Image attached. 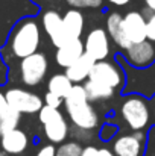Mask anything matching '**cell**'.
<instances>
[{"label":"cell","mask_w":155,"mask_h":156,"mask_svg":"<svg viewBox=\"0 0 155 156\" xmlns=\"http://www.w3.org/2000/svg\"><path fill=\"white\" fill-rule=\"evenodd\" d=\"M43 44V27L37 17L21 18L11 29L5 44L0 47L3 61L11 68L18 61L40 52Z\"/></svg>","instance_id":"6da1fadb"},{"label":"cell","mask_w":155,"mask_h":156,"mask_svg":"<svg viewBox=\"0 0 155 156\" xmlns=\"http://www.w3.org/2000/svg\"><path fill=\"white\" fill-rule=\"evenodd\" d=\"M64 111L68 117L73 129L82 132H94L101 127V117L87 97L82 85H73L70 93L64 99Z\"/></svg>","instance_id":"7a4b0ae2"},{"label":"cell","mask_w":155,"mask_h":156,"mask_svg":"<svg viewBox=\"0 0 155 156\" xmlns=\"http://www.w3.org/2000/svg\"><path fill=\"white\" fill-rule=\"evenodd\" d=\"M113 59L120 64L125 71V87L122 90V96L137 94L151 100L155 97V62L148 68H134L131 67L120 52L114 53Z\"/></svg>","instance_id":"3957f363"},{"label":"cell","mask_w":155,"mask_h":156,"mask_svg":"<svg viewBox=\"0 0 155 156\" xmlns=\"http://www.w3.org/2000/svg\"><path fill=\"white\" fill-rule=\"evenodd\" d=\"M119 115L131 132H148L152 126V108L143 96L126 94L122 96Z\"/></svg>","instance_id":"277c9868"},{"label":"cell","mask_w":155,"mask_h":156,"mask_svg":"<svg viewBox=\"0 0 155 156\" xmlns=\"http://www.w3.org/2000/svg\"><path fill=\"white\" fill-rule=\"evenodd\" d=\"M40 12L41 9L31 0H0V47L17 21L26 17H37Z\"/></svg>","instance_id":"5b68a950"},{"label":"cell","mask_w":155,"mask_h":156,"mask_svg":"<svg viewBox=\"0 0 155 156\" xmlns=\"http://www.w3.org/2000/svg\"><path fill=\"white\" fill-rule=\"evenodd\" d=\"M17 80L28 88L41 85L49 71V58L44 52H37L15 64Z\"/></svg>","instance_id":"8992f818"},{"label":"cell","mask_w":155,"mask_h":156,"mask_svg":"<svg viewBox=\"0 0 155 156\" xmlns=\"http://www.w3.org/2000/svg\"><path fill=\"white\" fill-rule=\"evenodd\" d=\"M38 121L43 127V133L50 144H62L70 135V124L65 114L59 109L43 106L38 112Z\"/></svg>","instance_id":"52a82bcc"},{"label":"cell","mask_w":155,"mask_h":156,"mask_svg":"<svg viewBox=\"0 0 155 156\" xmlns=\"http://www.w3.org/2000/svg\"><path fill=\"white\" fill-rule=\"evenodd\" d=\"M88 79L99 82L102 85H106L119 93H122V90L125 87V71L120 67V64L116 62L114 59L113 61L105 59V61L94 62Z\"/></svg>","instance_id":"ba28073f"},{"label":"cell","mask_w":155,"mask_h":156,"mask_svg":"<svg viewBox=\"0 0 155 156\" xmlns=\"http://www.w3.org/2000/svg\"><path fill=\"white\" fill-rule=\"evenodd\" d=\"M6 96V102L8 106H11L12 109L18 111L21 115L23 114H38L41 111V108L44 106L43 97H40L37 93L29 91L26 88L21 87H9L5 91Z\"/></svg>","instance_id":"9c48e42d"},{"label":"cell","mask_w":155,"mask_h":156,"mask_svg":"<svg viewBox=\"0 0 155 156\" xmlns=\"http://www.w3.org/2000/svg\"><path fill=\"white\" fill-rule=\"evenodd\" d=\"M113 50V41L103 27H93L84 38V53L88 55L94 62L105 61Z\"/></svg>","instance_id":"30bf717a"},{"label":"cell","mask_w":155,"mask_h":156,"mask_svg":"<svg viewBox=\"0 0 155 156\" xmlns=\"http://www.w3.org/2000/svg\"><path fill=\"white\" fill-rule=\"evenodd\" d=\"M122 37L126 49L146 40V17L142 14V11H128L123 14Z\"/></svg>","instance_id":"8fae6325"},{"label":"cell","mask_w":155,"mask_h":156,"mask_svg":"<svg viewBox=\"0 0 155 156\" xmlns=\"http://www.w3.org/2000/svg\"><path fill=\"white\" fill-rule=\"evenodd\" d=\"M146 146V132H129L117 135L113 140V152L116 156H143Z\"/></svg>","instance_id":"7c38bea8"},{"label":"cell","mask_w":155,"mask_h":156,"mask_svg":"<svg viewBox=\"0 0 155 156\" xmlns=\"http://www.w3.org/2000/svg\"><path fill=\"white\" fill-rule=\"evenodd\" d=\"M40 14H41L40 23H41L43 32L47 35L52 46L55 49H58L59 46H62L67 41V37L64 32V24H62V15L56 9H44Z\"/></svg>","instance_id":"4fadbf2b"},{"label":"cell","mask_w":155,"mask_h":156,"mask_svg":"<svg viewBox=\"0 0 155 156\" xmlns=\"http://www.w3.org/2000/svg\"><path fill=\"white\" fill-rule=\"evenodd\" d=\"M120 55L134 68H148L155 62V43L145 40L138 44H132Z\"/></svg>","instance_id":"5bb4252c"},{"label":"cell","mask_w":155,"mask_h":156,"mask_svg":"<svg viewBox=\"0 0 155 156\" xmlns=\"http://www.w3.org/2000/svg\"><path fill=\"white\" fill-rule=\"evenodd\" d=\"M29 135L23 129H14L5 135H0V147L2 152L11 156H18L24 153L29 147Z\"/></svg>","instance_id":"9a60e30c"},{"label":"cell","mask_w":155,"mask_h":156,"mask_svg":"<svg viewBox=\"0 0 155 156\" xmlns=\"http://www.w3.org/2000/svg\"><path fill=\"white\" fill-rule=\"evenodd\" d=\"M84 55V41L81 38L67 40L62 46H59L55 52V64L61 68H67L75 64Z\"/></svg>","instance_id":"2e32d148"},{"label":"cell","mask_w":155,"mask_h":156,"mask_svg":"<svg viewBox=\"0 0 155 156\" xmlns=\"http://www.w3.org/2000/svg\"><path fill=\"white\" fill-rule=\"evenodd\" d=\"M62 24L67 40L81 38L85 30V15L82 14L81 9L68 8L62 14Z\"/></svg>","instance_id":"e0dca14e"},{"label":"cell","mask_w":155,"mask_h":156,"mask_svg":"<svg viewBox=\"0 0 155 156\" xmlns=\"http://www.w3.org/2000/svg\"><path fill=\"white\" fill-rule=\"evenodd\" d=\"M93 65H94V61L88 55L84 53L75 64H72L70 67H67L64 70V74L72 80L73 85H82L85 80H88Z\"/></svg>","instance_id":"ac0fdd59"},{"label":"cell","mask_w":155,"mask_h":156,"mask_svg":"<svg viewBox=\"0 0 155 156\" xmlns=\"http://www.w3.org/2000/svg\"><path fill=\"white\" fill-rule=\"evenodd\" d=\"M122 20H123V15L117 11H111L105 18V30L109 35L111 41L120 49L119 52L126 49V44L122 37Z\"/></svg>","instance_id":"d6986e66"},{"label":"cell","mask_w":155,"mask_h":156,"mask_svg":"<svg viewBox=\"0 0 155 156\" xmlns=\"http://www.w3.org/2000/svg\"><path fill=\"white\" fill-rule=\"evenodd\" d=\"M85 93H87V97L91 103H103V102H109L114 96H116V90L102 85L99 82H94V80H85L82 83Z\"/></svg>","instance_id":"ffe728a7"},{"label":"cell","mask_w":155,"mask_h":156,"mask_svg":"<svg viewBox=\"0 0 155 156\" xmlns=\"http://www.w3.org/2000/svg\"><path fill=\"white\" fill-rule=\"evenodd\" d=\"M72 88H73V83L64 73H56L50 76V79L47 80V91L59 96L61 99H65V96L70 93Z\"/></svg>","instance_id":"44dd1931"},{"label":"cell","mask_w":155,"mask_h":156,"mask_svg":"<svg viewBox=\"0 0 155 156\" xmlns=\"http://www.w3.org/2000/svg\"><path fill=\"white\" fill-rule=\"evenodd\" d=\"M21 120V114L11 106H8L2 114H0V135H5L14 129H18Z\"/></svg>","instance_id":"7402d4cb"},{"label":"cell","mask_w":155,"mask_h":156,"mask_svg":"<svg viewBox=\"0 0 155 156\" xmlns=\"http://www.w3.org/2000/svg\"><path fill=\"white\" fill-rule=\"evenodd\" d=\"M82 149V144L76 140L65 141L56 147V156H81Z\"/></svg>","instance_id":"603a6c76"},{"label":"cell","mask_w":155,"mask_h":156,"mask_svg":"<svg viewBox=\"0 0 155 156\" xmlns=\"http://www.w3.org/2000/svg\"><path fill=\"white\" fill-rule=\"evenodd\" d=\"M120 132V127L117 123L114 121H105L103 124H101L99 127V140L103 143H108V141H113Z\"/></svg>","instance_id":"cb8c5ba5"},{"label":"cell","mask_w":155,"mask_h":156,"mask_svg":"<svg viewBox=\"0 0 155 156\" xmlns=\"http://www.w3.org/2000/svg\"><path fill=\"white\" fill-rule=\"evenodd\" d=\"M70 8L76 9H102L105 0H64Z\"/></svg>","instance_id":"d4e9b609"},{"label":"cell","mask_w":155,"mask_h":156,"mask_svg":"<svg viewBox=\"0 0 155 156\" xmlns=\"http://www.w3.org/2000/svg\"><path fill=\"white\" fill-rule=\"evenodd\" d=\"M143 156H155V124H152L146 132V146Z\"/></svg>","instance_id":"484cf974"},{"label":"cell","mask_w":155,"mask_h":156,"mask_svg":"<svg viewBox=\"0 0 155 156\" xmlns=\"http://www.w3.org/2000/svg\"><path fill=\"white\" fill-rule=\"evenodd\" d=\"M43 102H44L46 106L53 108V109H59L61 106H64V99H61L59 96H56V94H53V93H49V91L44 94Z\"/></svg>","instance_id":"4316f807"},{"label":"cell","mask_w":155,"mask_h":156,"mask_svg":"<svg viewBox=\"0 0 155 156\" xmlns=\"http://www.w3.org/2000/svg\"><path fill=\"white\" fill-rule=\"evenodd\" d=\"M146 40L155 43V14L146 17Z\"/></svg>","instance_id":"83f0119b"},{"label":"cell","mask_w":155,"mask_h":156,"mask_svg":"<svg viewBox=\"0 0 155 156\" xmlns=\"http://www.w3.org/2000/svg\"><path fill=\"white\" fill-rule=\"evenodd\" d=\"M9 82V67L8 64L3 61L2 53H0V87L6 85Z\"/></svg>","instance_id":"f1b7e54d"},{"label":"cell","mask_w":155,"mask_h":156,"mask_svg":"<svg viewBox=\"0 0 155 156\" xmlns=\"http://www.w3.org/2000/svg\"><path fill=\"white\" fill-rule=\"evenodd\" d=\"M35 156H56V147L53 144H44L43 147H40V150L35 153Z\"/></svg>","instance_id":"f546056e"},{"label":"cell","mask_w":155,"mask_h":156,"mask_svg":"<svg viewBox=\"0 0 155 156\" xmlns=\"http://www.w3.org/2000/svg\"><path fill=\"white\" fill-rule=\"evenodd\" d=\"M81 156H99V149L96 147V146H85L84 149H82V153Z\"/></svg>","instance_id":"4dcf8cb0"},{"label":"cell","mask_w":155,"mask_h":156,"mask_svg":"<svg viewBox=\"0 0 155 156\" xmlns=\"http://www.w3.org/2000/svg\"><path fill=\"white\" fill-rule=\"evenodd\" d=\"M106 3H109L111 6H116V8H123V6H128L132 0H105Z\"/></svg>","instance_id":"1f68e13d"},{"label":"cell","mask_w":155,"mask_h":156,"mask_svg":"<svg viewBox=\"0 0 155 156\" xmlns=\"http://www.w3.org/2000/svg\"><path fill=\"white\" fill-rule=\"evenodd\" d=\"M32 3H35L40 9H43L46 5H53V3H58L59 0H31Z\"/></svg>","instance_id":"d6a6232c"},{"label":"cell","mask_w":155,"mask_h":156,"mask_svg":"<svg viewBox=\"0 0 155 156\" xmlns=\"http://www.w3.org/2000/svg\"><path fill=\"white\" fill-rule=\"evenodd\" d=\"M8 108V102H6V96H5V93L0 90V114L5 111Z\"/></svg>","instance_id":"836d02e7"},{"label":"cell","mask_w":155,"mask_h":156,"mask_svg":"<svg viewBox=\"0 0 155 156\" xmlns=\"http://www.w3.org/2000/svg\"><path fill=\"white\" fill-rule=\"evenodd\" d=\"M143 2H145V8L155 14V0H143Z\"/></svg>","instance_id":"e575fe53"},{"label":"cell","mask_w":155,"mask_h":156,"mask_svg":"<svg viewBox=\"0 0 155 156\" xmlns=\"http://www.w3.org/2000/svg\"><path fill=\"white\" fill-rule=\"evenodd\" d=\"M99 156H116V155L108 147H102V149H99Z\"/></svg>","instance_id":"d590c367"},{"label":"cell","mask_w":155,"mask_h":156,"mask_svg":"<svg viewBox=\"0 0 155 156\" xmlns=\"http://www.w3.org/2000/svg\"><path fill=\"white\" fill-rule=\"evenodd\" d=\"M152 100H154V105H152V117H154V120H155V97Z\"/></svg>","instance_id":"8d00e7d4"},{"label":"cell","mask_w":155,"mask_h":156,"mask_svg":"<svg viewBox=\"0 0 155 156\" xmlns=\"http://www.w3.org/2000/svg\"><path fill=\"white\" fill-rule=\"evenodd\" d=\"M0 156H9V155H6L5 152H0Z\"/></svg>","instance_id":"74e56055"}]
</instances>
